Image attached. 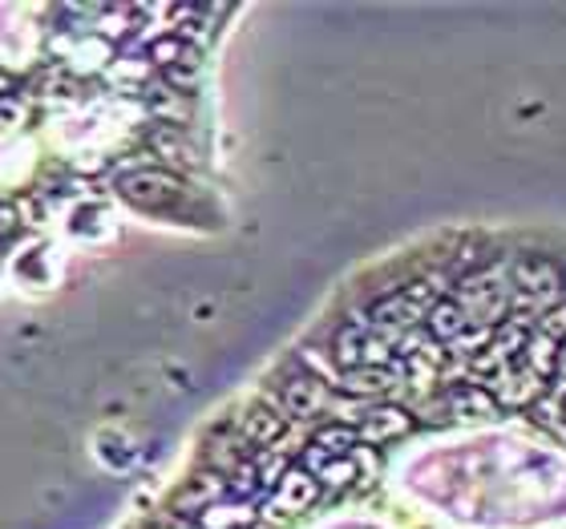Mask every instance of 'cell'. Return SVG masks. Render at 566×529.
Returning a JSON list of instances; mask_svg holds the SVG:
<instances>
[{"label": "cell", "instance_id": "cell-6", "mask_svg": "<svg viewBox=\"0 0 566 529\" xmlns=\"http://www.w3.org/2000/svg\"><path fill=\"white\" fill-rule=\"evenodd\" d=\"M316 497H319V482L312 477V473H307V469H287V473H283V482L275 485L272 506L283 509V514H300V509H307Z\"/></svg>", "mask_w": 566, "mask_h": 529}, {"label": "cell", "instance_id": "cell-5", "mask_svg": "<svg viewBox=\"0 0 566 529\" xmlns=\"http://www.w3.org/2000/svg\"><path fill=\"white\" fill-rule=\"evenodd\" d=\"M413 429V416L405 409H392V404H385V409H373L365 416V421L356 424V436L360 441H368V445H385V441H397V436H405Z\"/></svg>", "mask_w": 566, "mask_h": 529}, {"label": "cell", "instance_id": "cell-4", "mask_svg": "<svg viewBox=\"0 0 566 529\" xmlns=\"http://www.w3.org/2000/svg\"><path fill=\"white\" fill-rule=\"evenodd\" d=\"M219 497H227V477L207 473V477H195V482H187L178 489V497L170 501V514H175V518H199V514H207Z\"/></svg>", "mask_w": 566, "mask_h": 529}, {"label": "cell", "instance_id": "cell-3", "mask_svg": "<svg viewBox=\"0 0 566 529\" xmlns=\"http://www.w3.org/2000/svg\"><path fill=\"white\" fill-rule=\"evenodd\" d=\"M235 429H239V436H243L248 445L268 448L283 436V429H287V416H283V409L275 404V396H268V400H260V404H251V409L239 416Z\"/></svg>", "mask_w": 566, "mask_h": 529}, {"label": "cell", "instance_id": "cell-13", "mask_svg": "<svg viewBox=\"0 0 566 529\" xmlns=\"http://www.w3.org/2000/svg\"><path fill=\"white\" fill-rule=\"evenodd\" d=\"M150 529H187V526H182V518H175V514H170V518L158 521V526H150Z\"/></svg>", "mask_w": 566, "mask_h": 529}, {"label": "cell", "instance_id": "cell-10", "mask_svg": "<svg viewBox=\"0 0 566 529\" xmlns=\"http://www.w3.org/2000/svg\"><path fill=\"white\" fill-rule=\"evenodd\" d=\"M449 409L458 412V416H490L497 409V400L485 389H478V384H458V389L449 392Z\"/></svg>", "mask_w": 566, "mask_h": 529}, {"label": "cell", "instance_id": "cell-11", "mask_svg": "<svg viewBox=\"0 0 566 529\" xmlns=\"http://www.w3.org/2000/svg\"><path fill=\"white\" fill-rule=\"evenodd\" d=\"M312 445H316L319 453H328V457H348V453L360 445V436H356L353 424H324Z\"/></svg>", "mask_w": 566, "mask_h": 529}, {"label": "cell", "instance_id": "cell-8", "mask_svg": "<svg viewBox=\"0 0 566 529\" xmlns=\"http://www.w3.org/2000/svg\"><path fill=\"white\" fill-rule=\"evenodd\" d=\"M424 324H429V331H433L437 340H458L470 328V316H465V307L458 299H437L433 311L424 316Z\"/></svg>", "mask_w": 566, "mask_h": 529}, {"label": "cell", "instance_id": "cell-7", "mask_svg": "<svg viewBox=\"0 0 566 529\" xmlns=\"http://www.w3.org/2000/svg\"><path fill=\"white\" fill-rule=\"evenodd\" d=\"M397 389V372H392L389 364L385 368H373V364H360V368H348V372H340V392H348V396H389V392Z\"/></svg>", "mask_w": 566, "mask_h": 529}, {"label": "cell", "instance_id": "cell-1", "mask_svg": "<svg viewBox=\"0 0 566 529\" xmlns=\"http://www.w3.org/2000/svg\"><path fill=\"white\" fill-rule=\"evenodd\" d=\"M122 199L142 207V211H170L182 199V182L170 170H130L118 178Z\"/></svg>", "mask_w": 566, "mask_h": 529}, {"label": "cell", "instance_id": "cell-12", "mask_svg": "<svg viewBox=\"0 0 566 529\" xmlns=\"http://www.w3.org/2000/svg\"><path fill=\"white\" fill-rule=\"evenodd\" d=\"M538 336H546V340L563 343L566 340V299L563 304H555L551 311L543 316V324H538Z\"/></svg>", "mask_w": 566, "mask_h": 529}, {"label": "cell", "instance_id": "cell-2", "mask_svg": "<svg viewBox=\"0 0 566 529\" xmlns=\"http://www.w3.org/2000/svg\"><path fill=\"white\" fill-rule=\"evenodd\" d=\"M324 400H328V384L316 377V372H295L287 384H280V404L283 416L287 421H307V416H316L319 409H324Z\"/></svg>", "mask_w": 566, "mask_h": 529}, {"label": "cell", "instance_id": "cell-9", "mask_svg": "<svg viewBox=\"0 0 566 529\" xmlns=\"http://www.w3.org/2000/svg\"><path fill=\"white\" fill-rule=\"evenodd\" d=\"M518 287L522 292H531V295H551V292H558V267L551 260H543V255H531V260H522L518 263Z\"/></svg>", "mask_w": 566, "mask_h": 529}]
</instances>
